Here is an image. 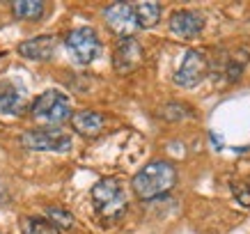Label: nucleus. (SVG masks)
Wrapping results in <instances>:
<instances>
[{"label": "nucleus", "mask_w": 250, "mask_h": 234, "mask_svg": "<svg viewBox=\"0 0 250 234\" xmlns=\"http://www.w3.org/2000/svg\"><path fill=\"white\" fill-rule=\"evenodd\" d=\"M177 184V170L167 161H152L143 170H138L131 179V189L140 200H156L174 189Z\"/></svg>", "instance_id": "f257e3e1"}, {"label": "nucleus", "mask_w": 250, "mask_h": 234, "mask_svg": "<svg viewBox=\"0 0 250 234\" xmlns=\"http://www.w3.org/2000/svg\"><path fill=\"white\" fill-rule=\"evenodd\" d=\"M92 204L101 218L106 220H117L124 216L126 207H129V200H126V193H124V186H122L120 179L115 177H106L94 184L92 189Z\"/></svg>", "instance_id": "f03ea898"}, {"label": "nucleus", "mask_w": 250, "mask_h": 234, "mask_svg": "<svg viewBox=\"0 0 250 234\" xmlns=\"http://www.w3.org/2000/svg\"><path fill=\"white\" fill-rule=\"evenodd\" d=\"M30 115H32V120L39 122V124L55 127V128H60V124H64L67 120L74 117L71 101L60 90H46L44 94H39L35 99V104L30 106Z\"/></svg>", "instance_id": "7ed1b4c3"}, {"label": "nucleus", "mask_w": 250, "mask_h": 234, "mask_svg": "<svg viewBox=\"0 0 250 234\" xmlns=\"http://www.w3.org/2000/svg\"><path fill=\"white\" fill-rule=\"evenodd\" d=\"M21 145L25 149H37V151H67L71 149V136L64 133L62 128L39 127L25 131L21 136Z\"/></svg>", "instance_id": "20e7f679"}, {"label": "nucleus", "mask_w": 250, "mask_h": 234, "mask_svg": "<svg viewBox=\"0 0 250 234\" xmlns=\"http://www.w3.org/2000/svg\"><path fill=\"white\" fill-rule=\"evenodd\" d=\"M64 46H67L69 55L78 64H90L101 53V42H99L97 32L92 28H76V30H71L64 37Z\"/></svg>", "instance_id": "39448f33"}, {"label": "nucleus", "mask_w": 250, "mask_h": 234, "mask_svg": "<svg viewBox=\"0 0 250 234\" xmlns=\"http://www.w3.org/2000/svg\"><path fill=\"white\" fill-rule=\"evenodd\" d=\"M104 19H106V25L120 39H133V35L140 28L136 9H133L131 2H113V5H108L104 9Z\"/></svg>", "instance_id": "423d86ee"}, {"label": "nucleus", "mask_w": 250, "mask_h": 234, "mask_svg": "<svg viewBox=\"0 0 250 234\" xmlns=\"http://www.w3.org/2000/svg\"><path fill=\"white\" fill-rule=\"evenodd\" d=\"M207 71H209L207 55L197 48H190V51H186V55L182 58L179 67L174 71V83L179 87H195L207 76Z\"/></svg>", "instance_id": "0eeeda50"}, {"label": "nucleus", "mask_w": 250, "mask_h": 234, "mask_svg": "<svg viewBox=\"0 0 250 234\" xmlns=\"http://www.w3.org/2000/svg\"><path fill=\"white\" fill-rule=\"evenodd\" d=\"M143 62V46L136 37L133 39H120L113 51V67L117 74H131L136 71Z\"/></svg>", "instance_id": "6e6552de"}, {"label": "nucleus", "mask_w": 250, "mask_h": 234, "mask_svg": "<svg viewBox=\"0 0 250 234\" xmlns=\"http://www.w3.org/2000/svg\"><path fill=\"white\" fill-rule=\"evenodd\" d=\"M28 108V92L25 87L14 81L0 83V113L7 115H23Z\"/></svg>", "instance_id": "1a4fd4ad"}, {"label": "nucleus", "mask_w": 250, "mask_h": 234, "mask_svg": "<svg viewBox=\"0 0 250 234\" xmlns=\"http://www.w3.org/2000/svg\"><path fill=\"white\" fill-rule=\"evenodd\" d=\"M205 28V19L197 14V12H190V9H179L170 16V32L179 39H193L197 37Z\"/></svg>", "instance_id": "9d476101"}, {"label": "nucleus", "mask_w": 250, "mask_h": 234, "mask_svg": "<svg viewBox=\"0 0 250 234\" xmlns=\"http://www.w3.org/2000/svg\"><path fill=\"white\" fill-rule=\"evenodd\" d=\"M55 48H58V37H53V35H42V37L28 39V42L19 44V55H21V58H28V60L44 62V60H51V55L55 53Z\"/></svg>", "instance_id": "9b49d317"}, {"label": "nucleus", "mask_w": 250, "mask_h": 234, "mask_svg": "<svg viewBox=\"0 0 250 234\" xmlns=\"http://www.w3.org/2000/svg\"><path fill=\"white\" fill-rule=\"evenodd\" d=\"M71 127H74L76 133H81L85 138H97L106 128V117L97 113V110H81V113H74Z\"/></svg>", "instance_id": "f8f14e48"}, {"label": "nucleus", "mask_w": 250, "mask_h": 234, "mask_svg": "<svg viewBox=\"0 0 250 234\" xmlns=\"http://www.w3.org/2000/svg\"><path fill=\"white\" fill-rule=\"evenodd\" d=\"M248 64V51H236V53L225 55V60L220 64V74L225 76L228 83H234L236 78L243 74V69Z\"/></svg>", "instance_id": "ddd939ff"}, {"label": "nucleus", "mask_w": 250, "mask_h": 234, "mask_svg": "<svg viewBox=\"0 0 250 234\" xmlns=\"http://www.w3.org/2000/svg\"><path fill=\"white\" fill-rule=\"evenodd\" d=\"M9 7H12V14L19 21H39L44 16L46 5L42 0H16Z\"/></svg>", "instance_id": "4468645a"}, {"label": "nucleus", "mask_w": 250, "mask_h": 234, "mask_svg": "<svg viewBox=\"0 0 250 234\" xmlns=\"http://www.w3.org/2000/svg\"><path fill=\"white\" fill-rule=\"evenodd\" d=\"M140 28H154L161 21V2H133Z\"/></svg>", "instance_id": "2eb2a0df"}, {"label": "nucleus", "mask_w": 250, "mask_h": 234, "mask_svg": "<svg viewBox=\"0 0 250 234\" xmlns=\"http://www.w3.org/2000/svg\"><path fill=\"white\" fill-rule=\"evenodd\" d=\"M21 234H60V230L48 218H35V216H30V218H23Z\"/></svg>", "instance_id": "dca6fc26"}, {"label": "nucleus", "mask_w": 250, "mask_h": 234, "mask_svg": "<svg viewBox=\"0 0 250 234\" xmlns=\"http://www.w3.org/2000/svg\"><path fill=\"white\" fill-rule=\"evenodd\" d=\"M46 218L51 220L58 230H71L74 227V216L60 207H51V209H46Z\"/></svg>", "instance_id": "f3484780"}, {"label": "nucleus", "mask_w": 250, "mask_h": 234, "mask_svg": "<svg viewBox=\"0 0 250 234\" xmlns=\"http://www.w3.org/2000/svg\"><path fill=\"white\" fill-rule=\"evenodd\" d=\"M232 193L243 207H250V189L246 184H239V181H232Z\"/></svg>", "instance_id": "a211bd4d"}, {"label": "nucleus", "mask_w": 250, "mask_h": 234, "mask_svg": "<svg viewBox=\"0 0 250 234\" xmlns=\"http://www.w3.org/2000/svg\"><path fill=\"white\" fill-rule=\"evenodd\" d=\"M5 197H7V191H5V186L0 184V202H5Z\"/></svg>", "instance_id": "6ab92c4d"}]
</instances>
